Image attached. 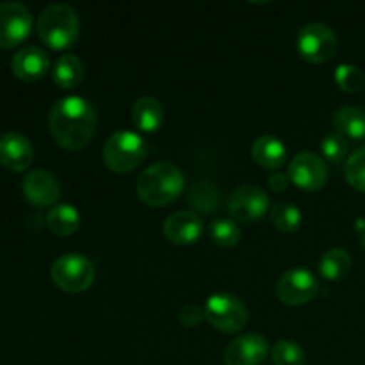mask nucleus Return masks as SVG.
<instances>
[{
	"mask_svg": "<svg viewBox=\"0 0 365 365\" xmlns=\"http://www.w3.org/2000/svg\"><path fill=\"white\" fill-rule=\"evenodd\" d=\"M96 110L82 96H64L50 110V132L61 148L77 152L91 143L96 130Z\"/></svg>",
	"mask_w": 365,
	"mask_h": 365,
	"instance_id": "nucleus-1",
	"label": "nucleus"
},
{
	"mask_svg": "<svg viewBox=\"0 0 365 365\" xmlns=\"http://www.w3.org/2000/svg\"><path fill=\"white\" fill-rule=\"evenodd\" d=\"M185 178L177 164L160 160L141 171L135 180V192L146 205L166 207L184 191Z\"/></svg>",
	"mask_w": 365,
	"mask_h": 365,
	"instance_id": "nucleus-2",
	"label": "nucleus"
},
{
	"mask_svg": "<svg viewBox=\"0 0 365 365\" xmlns=\"http://www.w3.org/2000/svg\"><path fill=\"white\" fill-rule=\"evenodd\" d=\"M38 36L53 50L70 48L81 34V18L68 4H52L38 18Z\"/></svg>",
	"mask_w": 365,
	"mask_h": 365,
	"instance_id": "nucleus-3",
	"label": "nucleus"
},
{
	"mask_svg": "<svg viewBox=\"0 0 365 365\" xmlns=\"http://www.w3.org/2000/svg\"><path fill=\"white\" fill-rule=\"evenodd\" d=\"M146 141L130 130H118L103 145V163L114 173H128L145 160Z\"/></svg>",
	"mask_w": 365,
	"mask_h": 365,
	"instance_id": "nucleus-4",
	"label": "nucleus"
},
{
	"mask_svg": "<svg viewBox=\"0 0 365 365\" xmlns=\"http://www.w3.org/2000/svg\"><path fill=\"white\" fill-rule=\"evenodd\" d=\"M52 282L64 292L78 294L88 291L96 277L95 264L81 253H66L56 259L50 269Z\"/></svg>",
	"mask_w": 365,
	"mask_h": 365,
	"instance_id": "nucleus-5",
	"label": "nucleus"
},
{
	"mask_svg": "<svg viewBox=\"0 0 365 365\" xmlns=\"http://www.w3.org/2000/svg\"><path fill=\"white\" fill-rule=\"evenodd\" d=\"M205 317L223 334H237L248 323V309L237 296L216 292L207 299Z\"/></svg>",
	"mask_w": 365,
	"mask_h": 365,
	"instance_id": "nucleus-6",
	"label": "nucleus"
},
{
	"mask_svg": "<svg viewBox=\"0 0 365 365\" xmlns=\"http://www.w3.org/2000/svg\"><path fill=\"white\" fill-rule=\"evenodd\" d=\"M337 36L328 25L314 21L307 24L296 38V48L299 56L314 64H321L330 61L337 52Z\"/></svg>",
	"mask_w": 365,
	"mask_h": 365,
	"instance_id": "nucleus-7",
	"label": "nucleus"
},
{
	"mask_svg": "<svg viewBox=\"0 0 365 365\" xmlns=\"http://www.w3.org/2000/svg\"><path fill=\"white\" fill-rule=\"evenodd\" d=\"M227 209L235 221L252 223L262 220L269 209V198L264 189L253 184H242L230 192Z\"/></svg>",
	"mask_w": 365,
	"mask_h": 365,
	"instance_id": "nucleus-8",
	"label": "nucleus"
},
{
	"mask_svg": "<svg viewBox=\"0 0 365 365\" xmlns=\"http://www.w3.org/2000/svg\"><path fill=\"white\" fill-rule=\"evenodd\" d=\"M319 291L316 274L307 267H292L285 271L277 284V296L285 305H305L312 302Z\"/></svg>",
	"mask_w": 365,
	"mask_h": 365,
	"instance_id": "nucleus-9",
	"label": "nucleus"
},
{
	"mask_svg": "<svg viewBox=\"0 0 365 365\" xmlns=\"http://www.w3.org/2000/svg\"><path fill=\"white\" fill-rule=\"evenodd\" d=\"M32 29V14L21 2L0 4V48H13L27 39Z\"/></svg>",
	"mask_w": 365,
	"mask_h": 365,
	"instance_id": "nucleus-10",
	"label": "nucleus"
},
{
	"mask_svg": "<svg viewBox=\"0 0 365 365\" xmlns=\"http://www.w3.org/2000/svg\"><path fill=\"white\" fill-rule=\"evenodd\" d=\"M291 184L303 191H319L328 180L327 164L312 152H302L291 160L287 168Z\"/></svg>",
	"mask_w": 365,
	"mask_h": 365,
	"instance_id": "nucleus-11",
	"label": "nucleus"
},
{
	"mask_svg": "<svg viewBox=\"0 0 365 365\" xmlns=\"http://www.w3.org/2000/svg\"><path fill=\"white\" fill-rule=\"evenodd\" d=\"M269 344L259 334H245L235 337L225 349L227 365H260L267 359Z\"/></svg>",
	"mask_w": 365,
	"mask_h": 365,
	"instance_id": "nucleus-12",
	"label": "nucleus"
},
{
	"mask_svg": "<svg viewBox=\"0 0 365 365\" xmlns=\"http://www.w3.org/2000/svg\"><path fill=\"white\" fill-rule=\"evenodd\" d=\"M21 189H24L27 202L36 207L53 205L61 196L59 180L50 171L41 170V168L29 171L25 175Z\"/></svg>",
	"mask_w": 365,
	"mask_h": 365,
	"instance_id": "nucleus-13",
	"label": "nucleus"
},
{
	"mask_svg": "<svg viewBox=\"0 0 365 365\" xmlns=\"http://www.w3.org/2000/svg\"><path fill=\"white\" fill-rule=\"evenodd\" d=\"M164 235L170 242L177 246H191L202 237L203 234V221L200 220L198 214L180 210L164 220L163 225Z\"/></svg>",
	"mask_w": 365,
	"mask_h": 365,
	"instance_id": "nucleus-14",
	"label": "nucleus"
},
{
	"mask_svg": "<svg viewBox=\"0 0 365 365\" xmlns=\"http://www.w3.org/2000/svg\"><path fill=\"white\" fill-rule=\"evenodd\" d=\"M34 159L29 138L20 132H6L0 135V164L9 171H24Z\"/></svg>",
	"mask_w": 365,
	"mask_h": 365,
	"instance_id": "nucleus-15",
	"label": "nucleus"
},
{
	"mask_svg": "<svg viewBox=\"0 0 365 365\" xmlns=\"http://www.w3.org/2000/svg\"><path fill=\"white\" fill-rule=\"evenodd\" d=\"M13 73L25 82H36L46 75L50 70V57L39 46H24L14 53L11 61Z\"/></svg>",
	"mask_w": 365,
	"mask_h": 365,
	"instance_id": "nucleus-16",
	"label": "nucleus"
},
{
	"mask_svg": "<svg viewBox=\"0 0 365 365\" xmlns=\"http://www.w3.org/2000/svg\"><path fill=\"white\" fill-rule=\"evenodd\" d=\"M252 157L264 170H278L285 163L287 150L280 139L273 135H260L253 141Z\"/></svg>",
	"mask_w": 365,
	"mask_h": 365,
	"instance_id": "nucleus-17",
	"label": "nucleus"
},
{
	"mask_svg": "<svg viewBox=\"0 0 365 365\" xmlns=\"http://www.w3.org/2000/svg\"><path fill=\"white\" fill-rule=\"evenodd\" d=\"M132 121L143 132H157L164 121V109L155 96H139L132 106Z\"/></svg>",
	"mask_w": 365,
	"mask_h": 365,
	"instance_id": "nucleus-18",
	"label": "nucleus"
},
{
	"mask_svg": "<svg viewBox=\"0 0 365 365\" xmlns=\"http://www.w3.org/2000/svg\"><path fill=\"white\" fill-rule=\"evenodd\" d=\"M334 127L346 139H365V110L355 106L342 107L335 114Z\"/></svg>",
	"mask_w": 365,
	"mask_h": 365,
	"instance_id": "nucleus-19",
	"label": "nucleus"
},
{
	"mask_svg": "<svg viewBox=\"0 0 365 365\" xmlns=\"http://www.w3.org/2000/svg\"><path fill=\"white\" fill-rule=\"evenodd\" d=\"M46 225H48L50 232L61 235V237H66V235L75 234L78 230L81 216H78V210L73 205L59 203V205L50 209L48 216H46Z\"/></svg>",
	"mask_w": 365,
	"mask_h": 365,
	"instance_id": "nucleus-20",
	"label": "nucleus"
},
{
	"mask_svg": "<svg viewBox=\"0 0 365 365\" xmlns=\"http://www.w3.org/2000/svg\"><path fill=\"white\" fill-rule=\"evenodd\" d=\"M53 82L64 89L75 88L84 78V64L75 53H64L56 61L52 71Z\"/></svg>",
	"mask_w": 365,
	"mask_h": 365,
	"instance_id": "nucleus-21",
	"label": "nucleus"
},
{
	"mask_svg": "<svg viewBox=\"0 0 365 365\" xmlns=\"http://www.w3.org/2000/svg\"><path fill=\"white\" fill-rule=\"evenodd\" d=\"M351 255L342 248L328 250L319 260V273L327 280H341L351 269Z\"/></svg>",
	"mask_w": 365,
	"mask_h": 365,
	"instance_id": "nucleus-22",
	"label": "nucleus"
},
{
	"mask_svg": "<svg viewBox=\"0 0 365 365\" xmlns=\"http://www.w3.org/2000/svg\"><path fill=\"white\" fill-rule=\"evenodd\" d=\"M187 202L189 205L195 210L203 214H209L217 210L221 203V192L210 182H196L187 192Z\"/></svg>",
	"mask_w": 365,
	"mask_h": 365,
	"instance_id": "nucleus-23",
	"label": "nucleus"
},
{
	"mask_svg": "<svg viewBox=\"0 0 365 365\" xmlns=\"http://www.w3.org/2000/svg\"><path fill=\"white\" fill-rule=\"evenodd\" d=\"M271 223L277 230L291 234L302 227V210L291 202H278L271 207Z\"/></svg>",
	"mask_w": 365,
	"mask_h": 365,
	"instance_id": "nucleus-24",
	"label": "nucleus"
},
{
	"mask_svg": "<svg viewBox=\"0 0 365 365\" xmlns=\"http://www.w3.org/2000/svg\"><path fill=\"white\" fill-rule=\"evenodd\" d=\"M210 237L221 248H234L241 241L242 232L234 220L217 217L210 223Z\"/></svg>",
	"mask_w": 365,
	"mask_h": 365,
	"instance_id": "nucleus-25",
	"label": "nucleus"
},
{
	"mask_svg": "<svg viewBox=\"0 0 365 365\" xmlns=\"http://www.w3.org/2000/svg\"><path fill=\"white\" fill-rule=\"evenodd\" d=\"M271 359H273L274 365H305L307 356L298 342L285 339V341H278L273 346Z\"/></svg>",
	"mask_w": 365,
	"mask_h": 365,
	"instance_id": "nucleus-26",
	"label": "nucleus"
},
{
	"mask_svg": "<svg viewBox=\"0 0 365 365\" xmlns=\"http://www.w3.org/2000/svg\"><path fill=\"white\" fill-rule=\"evenodd\" d=\"M335 82L346 93H360L365 88V73L355 64H341L335 70Z\"/></svg>",
	"mask_w": 365,
	"mask_h": 365,
	"instance_id": "nucleus-27",
	"label": "nucleus"
},
{
	"mask_svg": "<svg viewBox=\"0 0 365 365\" xmlns=\"http://www.w3.org/2000/svg\"><path fill=\"white\" fill-rule=\"evenodd\" d=\"M346 180L351 187L359 189V191H365V146L351 153L348 157L344 166Z\"/></svg>",
	"mask_w": 365,
	"mask_h": 365,
	"instance_id": "nucleus-28",
	"label": "nucleus"
},
{
	"mask_svg": "<svg viewBox=\"0 0 365 365\" xmlns=\"http://www.w3.org/2000/svg\"><path fill=\"white\" fill-rule=\"evenodd\" d=\"M348 148H349V143L348 139L342 138L341 134H330L321 141V153L323 157H327V160L330 163L339 164L346 159L348 155Z\"/></svg>",
	"mask_w": 365,
	"mask_h": 365,
	"instance_id": "nucleus-29",
	"label": "nucleus"
},
{
	"mask_svg": "<svg viewBox=\"0 0 365 365\" xmlns=\"http://www.w3.org/2000/svg\"><path fill=\"white\" fill-rule=\"evenodd\" d=\"M205 319V309L198 305H185L180 310V323L187 328L198 327Z\"/></svg>",
	"mask_w": 365,
	"mask_h": 365,
	"instance_id": "nucleus-30",
	"label": "nucleus"
},
{
	"mask_svg": "<svg viewBox=\"0 0 365 365\" xmlns=\"http://www.w3.org/2000/svg\"><path fill=\"white\" fill-rule=\"evenodd\" d=\"M291 184V178H289L287 173H282V171H274L267 177V185L269 189H273L274 192H282L289 187Z\"/></svg>",
	"mask_w": 365,
	"mask_h": 365,
	"instance_id": "nucleus-31",
	"label": "nucleus"
},
{
	"mask_svg": "<svg viewBox=\"0 0 365 365\" xmlns=\"http://www.w3.org/2000/svg\"><path fill=\"white\" fill-rule=\"evenodd\" d=\"M355 232H356V237H359L360 245H362V248L365 250V220L364 217H359V220L355 221Z\"/></svg>",
	"mask_w": 365,
	"mask_h": 365,
	"instance_id": "nucleus-32",
	"label": "nucleus"
}]
</instances>
